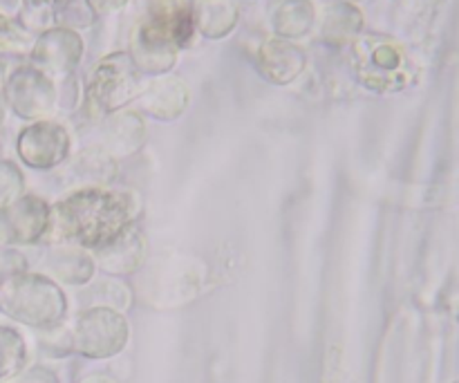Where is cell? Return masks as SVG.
<instances>
[{
  "mask_svg": "<svg viewBox=\"0 0 459 383\" xmlns=\"http://www.w3.org/2000/svg\"><path fill=\"white\" fill-rule=\"evenodd\" d=\"M133 202L128 196L103 191H83L67 197L56 206L54 229L61 238L83 245H108L119 236L133 218Z\"/></svg>",
  "mask_w": 459,
  "mask_h": 383,
  "instance_id": "1",
  "label": "cell"
},
{
  "mask_svg": "<svg viewBox=\"0 0 459 383\" xmlns=\"http://www.w3.org/2000/svg\"><path fill=\"white\" fill-rule=\"evenodd\" d=\"M142 90L139 70L128 54H112L103 58L88 85V99L99 112H115L137 99Z\"/></svg>",
  "mask_w": 459,
  "mask_h": 383,
  "instance_id": "2",
  "label": "cell"
},
{
  "mask_svg": "<svg viewBox=\"0 0 459 383\" xmlns=\"http://www.w3.org/2000/svg\"><path fill=\"white\" fill-rule=\"evenodd\" d=\"M56 85L52 76L36 65L18 67L4 85V101L22 119H43L56 106Z\"/></svg>",
  "mask_w": 459,
  "mask_h": 383,
  "instance_id": "3",
  "label": "cell"
},
{
  "mask_svg": "<svg viewBox=\"0 0 459 383\" xmlns=\"http://www.w3.org/2000/svg\"><path fill=\"white\" fill-rule=\"evenodd\" d=\"M179 45L161 22L148 18L134 34L130 54L139 74L161 76L178 63Z\"/></svg>",
  "mask_w": 459,
  "mask_h": 383,
  "instance_id": "4",
  "label": "cell"
},
{
  "mask_svg": "<svg viewBox=\"0 0 459 383\" xmlns=\"http://www.w3.org/2000/svg\"><path fill=\"white\" fill-rule=\"evenodd\" d=\"M83 54V40L70 27H52L45 30L31 45V58L36 67L48 76L67 79L72 70L79 65Z\"/></svg>",
  "mask_w": 459,
  "mask_h": 383,
  "instance_id": "5",
  "label": "cell"
},
{
  "mask_svg": "<svg viewBox=\"0 0 459 383\" xmlns=\"http://www.w3.org/2000/svg\"><path fill=\"white\" fill-rule=\"evenodd\" d=\"M188 88L182 79L178 76L161 74L155 81L139 90L137 106L146 115L155 117V119L170 121L178 119L188 106Z\"/></svg>",
  "mask_w": 459,
  "mask_h": 383,
  "instance_id": "6",
  "label": "cell"
},
{
  "mask_svg": "<svg viewBox=\"0 0 459 383\" xmlns=\"http://www.w3.org/2000/svg\"><path fill=\"white\" fill-rule=\"evenodd\" d=\"M70 146V137L63 130V126L52 124V121H36L30 128L22 130L18 139L21 155L25 157L27 164L49 166L63 160Z\"/></svg>",
  "mask_w": 459,
  "mask_h": 383,
  "instance_id": "7",
  "label": "cell"
},
{
  "mask_svg": "<svg viewBox=\"0 0 459 383\" xmlns=\"http://www.w3.org/2000/svg\"><path fill=\"white\" fill-rule=\"evenodd\" d=\"M258 65L264 79L276 85H287L303 74L307 57L296 43L276 36V39L263 43L258 52Z\"/></svg>",
  "mask_w": 459,
  "mask_h": 383,
  "instance_id": "8",
  "label": "cell"
},
{
  "mask_svg": "<svg viewBox=\"0 0 459 383\" xmlns=\"http://www.w3.org/2000/svg\"><path fill=\"white\" fill-rule=\"evenodd\" d=\"M363 27V16L359 7L350 0H334L327 4L318 21L321 39L330 45L354 43Z\"/></svg>",
  "mask_w": 459,
  "mask_h": 383,
  "instance_id": "9",
  "label": "cell"
},
{
  "mask_svg": "<svg viewBox=\"0 0 459 383\" xmlns=\"http://www.w3.org/2000/svg\"><path fill=\"white\" fill-rule=\"evenodd\" d=\"M193 22L206 39H224L238 25V7L233 0H193Z\"/></svg>",
  "mask_w": 459,
  "mask_h": 383,
  "instance_id": "10",
  "label": "cell"
},
{
  "mask_svg": "<svg viewBox=\"0 0 459 383\" xmlns=\"http://www.w3.org/2000/svg\"><path fill=\"white\" fill-rule=\"evenodd\" d=\"M272 25L278 39H300L316 25V9L312 0H278L272 9Z\"/></svg>",
  "mask_w": 459,
  "mask_h": 383,
  "instance_id": "11",
  "label": "cell"
},
{
  "mask_svg": "<svg viewBox=\"0 0 459 383\" xmlns=\"http://www.w3.org/2000/svg\"><path fill=\"white\" fill-rule=\"evenodd\" d=\"M108 135L119 148H133L143 137V121L134 112H119L108 119Z\"/></svg>",
  "mask_w": 459,
  "mask_h": 383,
  "instance_id": "12",
  "label": "cell"
},
{
  "mask_svg": "<svg viewBox=\"0 0 459 383\" xmlns=\"http://www.w3.org/2000/svg\"><path fill=\"white\" fill-rule=\"evenodd\" d=\"M31 49L30 39L21 27L13 25L7 16L0 13V52L3 54H22Z\"/></svg>",
  "mask_w": 459,
  "mask_h": 383,
  "instance_id": "13",
  "label": "cell"
},
{
  "mask_svg": "<svg viewBox=\"0 0 459 383\" xmlns=\"http://www.w3.org/2000/svg\"><path fill=\"white\" fill-rule=\"evenodd\" d=\"M90 9L99 16H108V13H115L119 9H124L128 4V0H85Z\"/></svg>",
  "mask_w": 459,
  "mask_h": 383,
  "instance_id": "14",
  "label": "cell"
},
{
  "mask_svg": "<svg viewBox=\"0 0 459 383\" xmlns=\"http://www.w3.org/2000/svg\"><path fill=\"white\" fill-rule=\"evenodd\" d=\"M21 4H22V0H0V13H3V16L16 13Z\"/></svg>",
  "mask_w": 459,
  "mask_h": 383,
  "instance_id": "15",
  "label": "cell"
},
{
  "mask_svg": "<svg viewBox=\"0 0 459 383\" xmlns=\"http://www.w3.org/2000/svg\"><path fill=\"white\" fill-rule=\"evenodd\" d=\"M4 112H7V101H4V92H0V121L4 119Z\"/></svg>",
  "mask_w": 459,
  "mask_h": 383,
  "instance_id": "16",
  "label": "cell"
}]
</instances>
